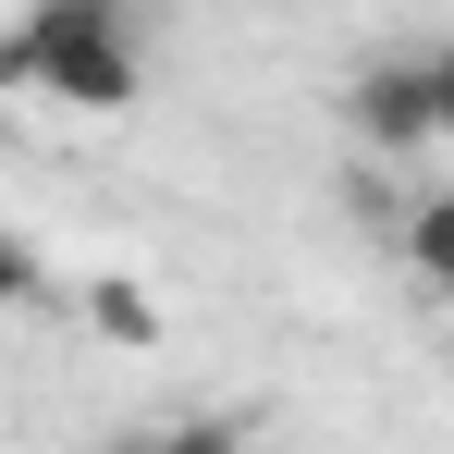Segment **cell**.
I'll list each match as a JSON object with an SVG mask.
<instances>
[{"label": "cell", "mask_w": 454, "mask_h": 454, "mask_svg": "<svg viewBox=\"0 0 454 454\" xmlns=\"http://www.w3.org/2000/svg\"><path fill=\"white\" fill-rule=\"evenodd\" d=\"M12 50H25V86H50V98H74V111H123V98L148 86L136 0H25Z\"/></svg>", "instance_id": "6da1fadb"}, {"label": "cell", "mask_w": 454, "mask_h": 454, "mask_svg": "<svg viewBox=\"0 0 454 454\" xmlns=\"http://www.w3.org/2000/svg\"><path fill=\"white\" fill-rule=\"evenodd\" d=\"M344 136H356V160H430L442 136H430V86H418V50H393V62H356L344 74Z\"/></svg>", "instance_id": "7a4b0ae2"}, {"label": "cell", "mask_w": 454, "mask_h": 454, "mask_svg": "<svg viewBox=\"0 0 454 454\" xmlns=\"http://www.w3.org/2000/svg\"><path fill=\"white\" fill-rule=\"evenodd\" d=\"M393 258L418 270V295H454V184H430V197L393 209Z\"/></svg>", "instance_id": "3957f363"}, {"label": "cell", "mask_w": 454, "mask_h": 454, "mask_svg": "<svg viewBox=\"0 0 454 454\" xmlns=\"http://www.w3.org/2000/svg\"><path fill=\"white\" fill-rule=\"evenodd\" d=\"M86 319H98L111 344H160V307H148V283H123V270H98V283H86Z\"/></svg>", "instance_id": "277c9868"}, {"label": "cell", "mask_w": 454, "mask_h": 454, "mask_svg": "<svg viewBox=\"0 0 454 454\" xmlns=\"http://www.w3.org/2000/svg\"><path fill=\"white\" fill-rule=\"evenodd\" d=\"M160 454H258V418L246 405H209V418H172V430H148Z\"/></svg>", "instance_id": "5b68a950"}, {"label": "cell", "mask_w": 454, "mask_h": 454, "mask_svg": "<svg viewBox=\"0 0 454 454\" xmlns=\"http://www.w3.org/2000/svg\"><path fill=\"white\" fill-rule=\"evenodd\" d=\"M50 295V270H37V246L25 233H0V307H37Z\"/></svg>", "instance_id": "8992f818"}, {"label": "cell", "mask_w": 454, "mask_h": 454, "mask_svg": "<svg viewBox=\"0 0 454 454\" xmlns=\"http://www.w3.org/2000/svg\"><path fill=\"white\" fill-rule=\"evenodd\" d=\"M418 86H430V136L454 148V37H442V50H418Z\"/></svg>", "instance_id": "52a82bcc"}, {"label": "cell", "mask_w": 454, "mask_h": 454, "mask_svg": "<svg viewBox=\"0 0 454 454\" xmlns=\"http://www.w3.org/2000/svg\"><path fill=\"white\" fill-rule=\"evenodd\" d=\"M0 86H25V50H12V25H0Z\"/></svg>", "instance_id": "ba28073f"}, {"label": "cell", "mask_w": 454, "mask_h": 454, "mask_svg": "<svg viewBox=\"0 0 454 454\" xmlns=\"http://www.w3.org/2000/svg\"><path fill=\"white\" fill-rule=\"evenodd\" d=\"M98 454H160V442H148V430H111V442H98Z\"/></svg>", "instance_id": "9c48e42d"}]
</instances>
